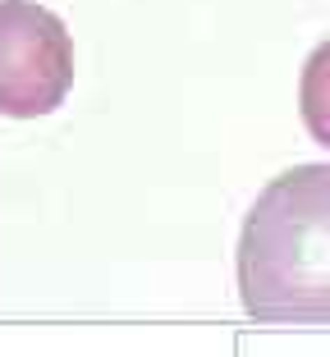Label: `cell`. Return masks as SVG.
<instances>
[{
  "instance_id": "obj_2",
  "label": "cell",
  "mask_w": 330,
  "mask_h": 357,
  "mask_svg": "<svg viewBox=\"0 0 330 357\" xmlns=\"http://www.w3.org/2000/svg\"><path fill=\"white\" fill-rule=\"evenodd\" d=\"M74 92V37L37 0H0V115L42 119Z\"/></svg>"
},
{
  "instance_id": "obj_3",
  "label": "cell",
  "mask_w": 330,
  "mask_h": 357,
  "mask_svg": "<svg viewBox=\"0 0 330 357\" xmlns=\"http://www.w3.org/2000/svg\"><path fill=\"white\" fill-rule=\"evenodd\" d=\"M299 110H303V124H308L312 142H321L330 151V42H321L308 55V64H303Z\"/></svg>"
},
{
  "instance_id": "obj_1",
  "label": "cell",
  "mask_w": 330,
  "mask_h": 357,
  "mask_svg": "<svg viewBox=\"0 0 330 357\" xmlns=\"http://www.w3.org/2000/svg\"><path fill=\"white\" fill-rule=\"evenodd\" d=\"M234 271L248 316L330 326V165H294L257 192Z\"/></svg>"
}]
</instances>
